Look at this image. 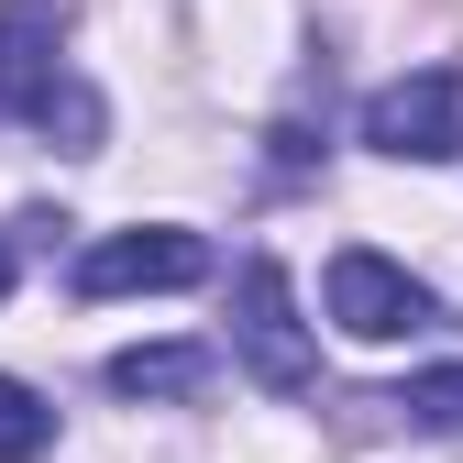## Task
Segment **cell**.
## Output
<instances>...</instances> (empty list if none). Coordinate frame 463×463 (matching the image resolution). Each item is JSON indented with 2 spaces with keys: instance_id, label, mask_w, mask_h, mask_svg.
I'll list each match as a JSON object with an SVG mask.
<instances>
[{
  "instance_id": "1",
  "label": "cell",
  "mask_w": 463,
  "mask_h": 463,
  "mask_svg": "<svg viewBox=\"0 0 463 463\" xmlns=\"http://www.w3.org/2000/svg\"><path fill=\"white\" fill-rule=\"evenodd\" d=\"M55 44H67V0H0V110L33 122V133L67 122V144L89 155L99 144V110H89V89H67Z\"/></svg>"
},
{
  "instance_id": "2",
  "label": "cell",
  "mask_w": 463,
  "mask_h": 463,
  "mask_svg": "<svg viewBox=\"0 0 463 463\" xmlns=\"http://www.w3.org/2000/svg\"><path fill=\"white\" fill-rule=\"evenodd\" d=\"M232 354H243V375H254V386H276V397H298V386L320 375V342H309L298 287H287V265H276V254H254L243 276H232Z\"/></svg>"
},
{
  "instance_id": "3",
  "label": "cell",
  "mask_w": 463,
  "mask_h": 463,
  "mask_svg": "<svg viewBox=\"0 0 463 463\" xmlns=\"http://www.w3.org/2000/svg\"><path fill=\"white\" fill-rule=\"evenodd\" d=\"M364 144L397 155V165H452L463 155V78L452 67H420V78H397L364 99Z\"/></svg>"
},
{
  "instance_id": "4",
  "label": "cell",
  "mask_w": 463,
  "mask_h": 463,
  "mask_svg": "<svg viewBox=\"0 0 463 463\" xmlns=\"http://www.w3.org/2000/svg\"><path fill=\"white\" fill-rule=\"evenodd\" d=\"M320 298H331V320L354 331V342H409V331H430V287H420L409 265H397V254H375V243L331 254Z\"/></svg>"
},
{
  "instance_id": "5",
  "label": "cell",
  "mask_w": 463,
  "mask_h": 463,
  "mask_svg": "<svg viewBox=\"0 0 463 463\" xmlns=\"http://www.w3.org/2000/svg\"><path fill=\"white\" fill-rule=\"evenodd\" d=\"M210 276V243L199 232H110V243L78 254V298H155V287H199Z\"/></svg>"
},
{
  "instance_id": "6",
  "label": "cell",
  "mask_w": 463,
  "mask_h": 463,
  "mask_svg": "<svg viewBox=\"0 0 463 463\" xmlns=\"http://www.w3.org/2000/svg\"><path fill=\"white\" fill-rule=\"evenodd\" d=\"M110 386H122V397H199L210 354H199V342H133V354H110Z\"/></svg>"
},
{
  "instance_id": "7",
  "label": "cell",
  "mask_w": 463,
  "mask_h": 463,
  "mask_svg": "<svg viewBox=\"0 0 463 463\" xmlns=\"http://www.w3.org/2000/svg\"><path fill=\"white\" fill-rule=\"evenodd\" d=\"M44 441H55V409H44L23 375H0V463H33Z\"/></svg>"
},
{
  "instance_id": "8",
  "label": "cell",
  "mask_w": 463,
  "mask_h": 463,
  "mask_svg": "<svg viewBox=\"0 0 463 463\" xmlns=\"http://www.w3.org/2000/svg\"><path fill=\"white\" fill-rule=\"evenodd\" d=\"M397 409H409V420H430V430H463V375H420Z\"/></svg>"
},
{
  "instance_id": "9",
  "label": "cell",
  "mask_w": 463,
  "mask_h": 463,
  "mask_svg": "<svg viewBox=\"0 0 463 463\" xmlns=\"http://www.w3.org/2000/svg\"><path fill=\"white\" fill-rule=\"evenodd\" d=\"M0 287H12V254H0Z\"/></svg>"
}]
</instances>
